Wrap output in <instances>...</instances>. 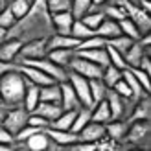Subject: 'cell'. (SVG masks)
Returning a JSON list of instances; mask_svg holds the SVG:
<instances>
[{"mask_svg": "<svg viewBox=\"0 0 151 151\" xmlns=\"http://www.w3.org/2000/svg\"><path fill=\"white\" fill-rule=\"evenodd\" d=\"M19 65H26V66H33V68L44 72L46 76H50L55 83H63L68 79V72L63 66H57L55 63H52L48 57H42V59H20Z\"/></svg>", "mask_w": 151, "mask_h": 151, "instance_id": "2", "label": "cell"}, {"mask_svg": "<svg viewBox=\"0 0 151 151\" xmlns=\"http://www.w3.org/2000/svg\"><path fill=\"white\" fill-rule=\"evenodd\" d=\"M74 118H76V111H63L61 114H59V118H55L48 127L59 129V131H70L72 124H74Z\"/></svg>", "mask_w": 151, "mask_h": 151, "instance_id": "24", "label": "cell"}, {"mask_svg": "<svg viewBox=\"0 0 151 151\" xmlns=\"http://www.w3.org/2000/svg\"><path fill=\"white\" fill-rule=\"evenodd\" d=\"M92 6V0H70V13L74 19H81L85 13H88V7Z\"/></svg>", "mask_w": 151, "mask_h": 151, "instance_id": "35", "label": "cell"}, {"mask_svg": "<svg viewBox=\"0 0 151 151\" xmlns=\"http://www.w3.org/2000/svg\"><path fill=\"white\" fill-rule=\"evenodd\" d=\"M112 120L111 116V109H109V105L107 101H100V103H96L90 107V122H96V124H109Z\"/></svg>", "mask_w": 151, "mask_h": 151, "instance_id": "18", "label": "cell"}, {"mask_svg": "<svg viewBox=\"0 0 151 151\" xmlns=\"http://www.w3.org/2000/svg\"><path fill=\"white\" fill-rule=\"evenodd\" d=\"M74 15L70 11H61V13H54L52 15V22L57 28V33L61 35H70V28L74 24Z\"/></svg>", "mask_w": 151, "mask_h": 151, "instance_id": "17", "label": "cell"}, {"mask_svg": "<svg viewBox=\"0 0 151 151\" xmlns=\"http://www.w3.org/2000/svg\"><path fill=\"white\" fill-rule=\"evenodd\" d=\"M105 0H92V4H96V6H100V4H103Z\"/></svg>", "mask_w": 151, "mask_h": 151, "instance_id": "54", "label": "cell"}, {"mask_svg": "<svg viewBox=\"0 0 151 151\" xmlns=\"http://www.w3.org/2000/svg\"><path fill=\"white\" fill-rule=\"evenodd\" d=\"M46 54H48L46 39H35V41L22 44L19 57L20 59H42V57H46Z\"/></svg>", "mask_w": 151, "mask_h": 151, "instance_id": "7", "label": "cell"}, {"mask_svg": "<svg viewBox=\"0 0 151 151\" xmlns=\"http://www.w3.org/2000/svg\"><path fill=\"white\" fill-rule=\"evenodd\" d=\"M88 122H90V107H81V109L76 111V118H74V124H72L70 131L78 134Z\"/></svg>", "mask_w": 151, "mask_h": 151, "instance_id": "30", "label": "cell"}, {"mask_svg": "<svg viewBox=\"0 0 151 151\" xmlns=\"http://www.w3.org/2000/svg\"><path fill=\"white\" fill-rule=\"evenodd\" d=\"M149 42H151V37H149V33H146L144 39H138V41H134L131 44V48L124 54V61L127 65V68H138L142 57L146 55L144 54L146 46H149Z\"/></svg>", "mask_w": 151, "mask_h": 151, "instance_id": "5", "label": "cell"}, {"mask_svg": "<svg viewBox=\"0 0 151 151\" xmlns=\"http://www.w3.org/2000/svg\"><path fill=\"white\" fill-rule=\"evenodd\" d=\"M131 72H133V76L137 78V81L140 83V87H142V90L147 94L149 90H151V83H149V74L147 72H144V70H140V68H129Z\"/></svg>", "mask_w": 151, "mask_h": 151, "instance_id": "42", "label": "cell"}, {"mask_svg": "<svg viewBox=\"0 0 151 151\" xmlns=\"http://www.w3.org/2000/svg\"><path fill=\"white\" fill-rule=\"evenodd\" d=\"M2 118H4V111L0 109V122H2Z\"/></svg>", "mask_w": 151, "mask_h": 151, "instance_id": "55", "label": "cell"}, {"mask_svg": "<svg viewBox=\"0 0 151 151\" xmlns=\"http://www.w3.org/2000/svg\"><path fill=\"white\" fill-rule=\"evenodd\" d=\"M17 151H29L28 147H20V149H17Z\"/></svg>", "mask_w": 151, "mask_h": 151, "instance_id": "56", "label": "cell"}, {"mask_svg": "<svg viewBox=\"0 0 151 151\" xmlns=\"http://www.w3.org/2000/svg\"><path fill=\"white\" fill-rule=\"evenodd\" d=\"M6 33H7V29L0 26V39H4V37H6Z\"/></svg>", "mask_w": 151, "mask_h": 151, "instance_id": "52", "label": "cell"}, {"mask_svg": "<svg viewBox=\"0 0 151 151\" xmlns=\"http://www.w3.org/2000/svg\"><path fill=\"white\" fill-rule=\"evenodd\" d=\"M120 79H122V70H120V68H116V66H112V65H109V66L103 68L101 81H103V85L107 88H112Z\"/></svg>", "mask_w": 151, "mask_h": 151, "instance_id": "29", "label": "cell"}, {"mask_svg": "<svg viewBox=\"0 0 151 151\" xmlns=\"http://www.w3.org/2000/svg\"><path fill=\"white\" fill-rule=\"evenodd\" d=\"M26 85L28 81L22 76L17 66L13 70L6 72L2 78H0V98L6 105H11V107H17L24 100V92H26Z\"/></svg>", "mask_w": 151, "mask_h": 151, "instance_id": "1", "label": "cell"}, {"mask_svg": "<svg viewBox=\"0 0 151 151\" xmlns=\"http://www.w3.org/2000/svg\"><path fill=\"white\" fill-rule=\"evenodd\" d=\"M46 6L52 15L61 11H70V0H46Z\"/></svg>", "mask_w": 151, "mask_h": 151, "instance_id": "41", "label": "cell"}, {"mask_svg": "<svg viewBox=\"0 0 151 151\" xmlns=\"http://www.w3.org/2000/svg\"><path fill=\"white\" fill-rule=\"evenodd\" d=\"M105 44H107V41H105V39H101V37H98V35H92V37H88V39L81 41V42H79V46H78V50H94V48H105Z\"/></svg>", "mask_w": 151, "mask_h": 151, "instance_id": "39", "label": "cell"}, {"mask_svg": "<svg viewBox=\"0 0 151 151\" xmlns=\"http://www.w3.org/2000/svg\"><path fill=\"white\" fill-rule=\"evenodd\" d=\"M122 79L125 81V85L129 87V90H131L133 98H137V100H140V98H142V94H144V90H142L140 83L137 81V78L133 76V72H131L129 68H124V70H122Z\"/></svg>", "mask_w": 151, "mask_h": 151, "instance_id": "28", "label": "cell"}, {"mask_svg": "<svg viewBox=\"0 0 151 151\" xmlns=\"http://www.w3.org/2000/svg\"><path fill=\"white\" fill-rule=\"evenodd\" d=\"M118 26H120V32H122V35L129 37V39H133V41H138V39H142V32H140V29H138V26L134 24V22H133L129 17L122 19V20L118 22Z\"/></svg>", "mask_w": 151, "mask_h": 151, "instance_id": "27", "label": "cell"}, {"mask_svg": "<svg viewBox=\"0 0 151 151\" xmlns=\"http://www.w3.org/2000/svg\"><path fill=\"white\" fill-rule=\"evenodd\" d=\"M68 66H70V70L74 74H79L85 79H101V74H103L101 66H98L96 63H90V61H87V59H81L78 55L72 57V61H70Z\"/></svg>", "mask_w": 151, "mask_h": 151, "instance_id": "4", "label": "cell"}, {"mask_svg": "<svg viewBox=\"0 0 151 151\" xmlns=\"http://www.w3.org/2000/svg\"><path fill=\"white\" fill-rule=\"evenodd\" d=\"M46 57L50 59L52 63H55L57 66H63V68H66V66L70 65L72 57H74V50H66V48H57V50H50Z\"/></svg>", "mask_w": 151, "mask_h": 151, "instance_id": "20", "label": "cell"}, {"mask_svg": "<svg viewBox=\"0 0 151 151\" xmlns=\"http://www.w3.org/2000/svg\"><path fill=\"white\" fill-rule=\"evenodd\" d=\"M28 125H32V127H37V129H41V131H44L46 127L50 125L44 118H41V116H37V114H32L29 112V116H28Z\"/></svg>", "mask_w": 151, "mask_h": 151, "instance_id": "46", "label": "cell"}, {"mask_svg": "<svg viewBox=\"0 0 151 151\" xmlns=\"http://www.w3.org/2000/svg\"><path fill=\"white\" fill-rule=\"evenodd\" d=\"M15 22H17V19L13 17V13L9 11V7L4 9V11H0V26H2V28L9 29V28L15 26Z\"/></svg>", "mask_w": 151, "mask_h": 151, "instance_id": "44", "label": "cell"}, {"mask_svg": "<svg viewBox=\"0 0 151 151\" xmlns=\"http://www.w3.org/2000/svg\"><path fill=\"white\" fill-rule=\"evenodd\" d=\"M72 85L76 96H78L79 103L83 107H92V98H90V88H88V79H85L83 76L79 74H74L70 72L68 74V79H66Z\"/></svg>", "mask_w": 151, "mask_h": 151, "instance_id": "6", "label": "cell"}, {"mask_svg": "<svg viewBox=\"0 0 151 151\" xmlns=\"http://www.w3.org/2000/svg\"><path fill=\"white\" fill-rule=\"evenodd\" d=\"M63 112L61 103H46V101H39V105L32 111V114H37L44 118L48 124H52L55 118H59V114Z\"/></svg>", "mask_w": 151, "mask_h": 151, "instance_id": "12", "label": "cell"}, {"mask_svg": "<svg viewBox=\"0 0 151 151\" xmlns=\"http://www.w3.org/2000/svg\"><path fill=\"white\" fill-rule=\"evenodd\" d=\"M48 146H50V138H48L46 131H39L26 140V147L29 151H44V149H48Z\"/></svg>", "mask_w": 151, "mask_h": 151, "instance_id": "23", "label": "cell"}, {"mask_svg": "<svg viewBox=\"0 0 151 151\" xmlns=\"http://www.w3.org/2000/svg\"><path fill=\"white\" fill-rule=\"evenodd\" d=\"M127 131V125L124 122H118V120H111L109 124H105V134L111 137L112 140H120L124 138V134Z\"/></svg>", "mask_w": 151, "mask_h": 151, "instance_id": "31", "label": "cell"}, {"mask_svg": "<svg viewBox=\"0 0 151 151\" xmlns=\"http://www.w3.org/2000/svg\"><path fill=\"white\" fill-rule=\"evenodd\" d=\"M105 101H107L109 109H111V116L112 120H118L124 114V98H120L114 90H107V96H105Z\"/></svg>", "mask_w": 151, "mask_h": 151, "instance_id": "22", "label": "cell"}, {"mask_svg": "<svg viewBox=\"0 0 151 151\" xmlns=\"http://www.w3.org/2000/svg\"><path fill=\"white\" fill-rule=\"evenodd\" d=\"M133 120L134 122H147L149 120V100L146 98L144 101H138L137 105V111H134V114H133Z\"/></svg>", "mask_w": 151, "mask_h": 151, "instance_id": "40", "label": "cell"}, {"mask_svg": "<svg viewBox=\"0 0 151 151\" xmlns=\"http://www.w3.org/2000/svg\"><path fill=\"white\" fill-rule=\"evenodd\" d=\"M2 105H4V101H2V98H0V107H2Z\"/></svg>", "mask_w": 151, "mask_h": 151, "instance_id": "57", "label": "cell"}, {"mask_svg": "<svg viewBox=\"0 0 151 151\" xmlns=\"http://www.w3.org/2000/svg\"><path fill=\"white\" fill-rule=\"evenodd\" d=\"M70 35L74 37V39H78V41L81 42V41L88 39V37H92L94 32H92L90 28H87V26L78 19V20H74V24H72V28H70Z\"/></svg>", "mask_w": 151, "mask_h": 151, "instance_id": "33", "label": "cell"}, {"mask_svg": "<svg viewBox=\"0 0 151 151\" xmlns=\"http://www.w3.org/2000/svg\"><path fill=\"white\" fill-rule=\"evenodd\" d=\"M79 46V41L74 39L72 35H61V33H55L54 37L46 39V50H57V48H66V50H78Z\"/></svg>", "mask_w": 151, "mask_h": 151, "instance_id": "11", "label": "cell"}, {"mask_svg": "<svg viewBox=\"0 0 151 151\" xmlns=\"http://www.w3.org/2000/svg\"><path fill=\"white\" fill-rule=\"evenodd\" d=\"M124 9H125V13H127V17H129V19L134 22V24L138 26L140 32H142V24H144V29L149 28V17H147V11L137 9V7L131 6V4H125V6H124Z\"/></svg>", "mask_w": 151, "mask_h": 151, "instance_id": "21", "label": "cell"}, {"mask_svg": "<svg viewBox=\"0 0 151 151\" xmlns=\"http://www.w3.org/2000/svg\"><path fill=\"white\" fill-rule=\"evenodd\" d=\"M111 90H114V92H116L120 98H133L131 90H129V87L125 85V81H124V79H120V81H118V83H116V85L112 87Z\"/></svg>", "mask_w": 151, "mask_h": 151, "instance_id": "47", "label": "cell"}, {"mask_svg": "<svg viewBox=\"0 0 151 151\" xmlns=\"http://www.w3.org/2000/svg\"><path fill=\"white\" fill-rule=\"evenodd\" d=\"M103 19H105V15H103V13H85L79 20H81L87 28H90V29L94 32V29L103 22Z\"/></svg>", "mask_w": 151, "mask_h": 151, "instance_id": "38", "label": "cell"}, {"mask_svg": "<svg viewBox=\"0 0 151 151\" xmlns=\"http://www.w3.org/2000/svg\"><path fill=\"white\" fill-rule=\"evenodd\" d=\"M94 35L101 37V39H105V41H111V39H114V37H118V35H122V32H120V26H118L116 20L103 19V22L94 29Z\"/></svg>", "mask_w": 151, "mask_h": 151, "instance_id": "15", "label": "cell"}, {"mask_svg": "<svg viewBox=\"0 0 151 151\" xmlns=\"http://www.w3.org/2000/svg\"><path fill=\"white\" fill-rule=\"evenodd\" d=\"M147 133H149V124L147 122H134L131 125L129 133H127V140L129 142H140Z\"/></svg>", "mask_w": 151, "mask_h": 151, "instance_id": "32", "label": "cell"}, {"mask_svg": "<svg viewBox=\"0 0 151 151\" xmlns=\"http://www.w3.org/2000/svg\"><path fill=\"white\" fill-rule=\"evenodd\" d=\"M28 116H29V112L26 109L13 107L7 112H4V118H2V122H0V124L9 131L13 134V138H15V134H17L24 125H28Z\"/></svg>", "mask_w": 151, "mask_h": 151, "instance_id": "3", "label": "cell"}, {"mask_svg": "<svg viewBox=\"0 0 151 151\" xmlns=\"http://www.w3.org/2000/svg\"><path fill=\"white\" fill-rule=\"evenodd\" d=\"M41 129H37V127H32V125H24L22 127V129L15 134V140L17 142H26L29 137H32V134H35V133H39Z\"/></svg>", "mask_w": 151, "mask_h": 151, "instance_id": "45", "label": "cell"}, {"mask_svg": "<svg viewBox=\"0 0 151 151\" xmlns=\"http://www.w3.org/2000/svg\"><path fill=\"white\" fill-rule=\"evenodd\" d=\"M133 151H146V149H133Z\"/></svg>", "mask_w": 151, "mask_h": 151, "instance_id": "58", "label": "cell"}, {"mask_svg": "<svg viewBox=\"0 0 151 151\" xmlns=\"http://www.w3.org/2000/svg\"><path fill=\"white\" fill-rule=\"evenodd\" d=\"M105 52H107V57H109V65L116 66V68H120V70L127 68V65L124 61V55L120 54V52H116L112 46H109V44H105Z\"/></svg>", "mask_w": 151, "mask_h": 151, "instance_id": "37", "label": "cell"}, {"mask_svg": "<svg viewBox=\"0 0 151 151\" xmlns=\"http://www.w3.org/2000/svg\"><path fill=\"white\" fill-rule=\"evenodd\" d=\"M134 41L133 39H129V37H125V35H118V37H114V39H111V41H107V44L109 46H112L116 52H120V54H125L127 50L131 48V44H133Z\"/></svg>", "mask_w": 151, "mask_h": 151, "instance_id": "36", "label": "cell"}, {"mask_svg": "<svg viewBox=\"0 0 151 151\" xmlns=\"http://www.w3.org/2000/svg\"><path fill=\"white\" fill-rule=\"evenodd\" d=\"M44 151H50V149H44Z\"/></svg>", "mask_w": 151, "mask_h": 151, "instance_id": "59", "label": "cell"}, {"mask_svg": "<svg viewBox=\"0 0 151 151\" xmlns=\"http://www.w3.org/2000/svg\"><path fill=\"white\" fill-rule=\"evenodd\" d=\"M88 88H90V98H92V105L100 103L107 96V87L103 85L101 79H88Z\"/></svg>", "mask_w": 151, "mask_h": 151, "instance_id": "26", "label": "cell"}, {"mask_svg": "<svg viewBox=\"0 0 151 151\" xmlns=\"http://www.w3.org/2000/svg\"><path fill=\"white\" fill-rule=\"evenodd\" d=\"M20 48H22V41H19V39H9V41L2 42L0 44V61L13 63L19 57Z\"/></svg>", "mask_w": 151, "mask_h": 151, "instance_id": "14", "label": "cell"}, {"mask_svg": "<svg viewBox=\"0 0 151 151\" xmlns=\"http://www.w3.org/2000/svg\"><path fill=\"white\" fill-rule=\"evenodd\" d=\"M74 55H78L81 59H87L90 63H96L98 66H109V57H107V52L105 48H94V50H76Z\"/></svg>", "mask_w": 151, "mask_h": 151, "instance_id": "13", "label": "cell"}, {"mask_svg": "<svg viewBox=\"0 0 151 151\" xmlns=\"http://www.w3.org/2000/svg\"><path fill=\"white\" fill-rule=\"evenodd\" d=\"M39 101L61 103V88H59V83H52V85H46V87H39Z\"/></svg>", "mask_w": 151, "mask_h": 151, "instance_id": "19", "label": "cell"}, {"mask_svg": "<svg viewBox=\"0 0 151 151\" xmlns=\"http://www.w3.org/2000/svg\"><path fill=\"white\" fill-rule=\"evenodd\" d=\"M103 15H105V19H111V20H116V22H120L122 19L127 17V13L122 6H109Z\"/></svg>", "mask_w": 151, "mask_h": 151, "instance_id": "43", "label": "cell"}, {"mask_svg": "<svg viewBox=\"0 0 151 151\" xmlns=\"http://www.w3.org/2000/svg\"><path fill=\"white\" fill-rule=\"evenodd\" d=\"M103 137H105V125L96 124V122H88L78 133V140L79 142H88V144H98Z\"/></svg>", "mask_w": 151, "mask_h": 151, "instance_id": "8", "label": "cell"}, {"mask_svg": "<svg viewBox=\"0 0 151 151\" xmlns=\"http://www.w3.org/2000/svg\"><path fill=\"white\" fill-rule=\"evenodd\" d=\"M22 103H24V109H26L28 112H32L37 105H39V87L33 85V83H28Z\"/></svg>", "mask_w": 151, "mask_h": 151, "instance_id": "25", "label": "cell"}, {"mask_svg": "<svg viewBox=\"0 0 151 151\" xmlns=\"http://www.w3.org/2000/svg\"><path fill=\"white\" fill-rule=\"evenodd\" d=\"M59 88H61V107H63V111H78L81 103L78 100V96H76L72 85L68 81H63V83H59Z\"/></svg>", "mask_w": 151, "mask_h": 151, "instance_id": "10", "label": "cell"}, {"mask_svg": "<svg viewBox=\"0 0 151 151\" xmlns=\"http://www.w3.org/2000/svg\"><path fill=\"white\" fill-rule=\"evenodd\" d=\"M17 70H19L22 76H24V78H26V81L33 83V85H37V87H46V85H52V83H55L54 79L50 78V76H46L44 72L33 68V66L19 65V66H17Z\"/></svg>", "mask_w": 151, "mask_h": 151, "instance_id": "9", "label": "cell"}, {"mask_svg": "<svg viewBox=\"0 0 151 151\" xmlns=\"http://www.w3.org/2000/svg\"><path fill=\"white\" fill-rule=\"evenodd\" d=\"M46 134H48V138L50 140H54L55 144L59 146H72L78 142V134L72 133V131H59V129H52V127H46Z\"/></svg>", "mask_w": 151, "mask_h": 151, "instance_id": "16", "label": "cell"}, {"mask_svg": "<svg viewBox=\"0 0 151 151\" xmlns=\"http://www.w3.org/2000/svg\"><path fill=\"white\" fill-rule=\"evenodd\" d=\"M9 11L13 13L15 19H24L26 15L29 13V2L28 0H9Z\"/></svg>", "mask_w": 151, "mask_h": 151, "instance_id": "34", "label": "cell"}, {"mask_svg": "<svg viewBox=\"0 0 151 151\" xmlns=\"http://www.w3.org/2000/svg\"><path fill=\"white\" fill-rule=\"evenodd\" d=\"M0 151H13L11 146H4V144H0Z\"/></svg>", "mask_w": 151, "mask_h": 151, "instance_id": "53", "label": "cell"}, {"mask_svg": "<svg viewBox=\"0 0 151 151\" xmlns=\"http://www.w3.org/2000/svg\"><path fill=\"white\" fill-rule=\"evenodd\" d=\"M13 142H15L13 134L6 129L2 124H0V144H4V146H13Z\"/></svg>", "mask_w": 151, "mask_h": 151, "instance_id": "49", "label": "cell"}, {"mask_svg": "<svg viewBox=\"0 0 151 151\" xmlns=\"http://www.w3.org/2000/svg\"><path fill=\"white\" fill-rule=\"evenodd\" d=\"M98 149V146L96 144H88V142H76V144H72V146H68V149L66 151H96Z\"/></svg>", "mask_w": 151, "mask_h": 151, "instance_id": "48", "label": "cell"}, {"mask_svg": "<svg viewBox=\"0 0 151 151\" xmlns=\"http://www.w3.org/2000/svg\"><path fill=\"white\" fill-rule=\"evenodd\" d=\"M15 68V65L13 63H6V61H0V78L6 74V72H9V70H13Z\"/></svg>", "mask_w": 151, "mask_h": 151, "instance_id": "51", "label": "cell"}, {"mask_svg": "<svg viewBox=\"0 0 151 151\" xmlns=\"http://www.w3.org/2000/svg\"><path fill=\"white\" fill-rule=\"evenodd\" d=\"M138 68L140 70H144V72H151V63H149V57L147 55H144V57H142V61H140V65H138Z\"/></svg>", "mask_w": 151, "mask_h": 151, "instance_id": "50", "label": "cell"}]
</instances>
